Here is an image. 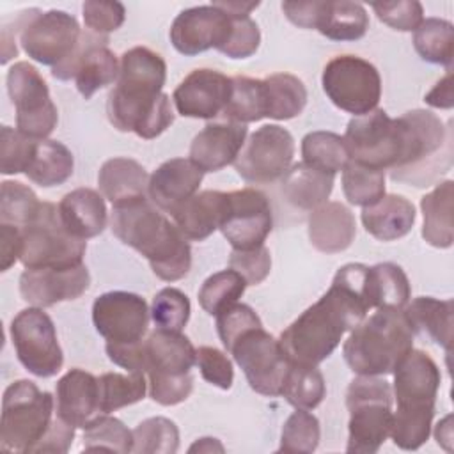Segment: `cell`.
<instances>
[{
	"instance_id": "cell-1",
	"label": "cell",
	"mask_w": 454,
	"mask_h": 454,
	"mask_svg": "<svg viewBox=\"0 0 454 454\" xmlns=\"http://www.w3.org/2000/svg\"><path fill=\"white\" fill-rule=\"evenodd\" d=\"M165 78L167 64L156 51L145 46L124 51L119 78L106 99L110 124L144 140L160 137L174 122L170 98L161 92Z\"/></svg>"
},
{
	"instance_id": "cell-2",
	"label": "cell",
	"mask_w": 454,
	"mask_h": 454,
	"mask_svg": "<svg viewBox=\"0 0 454 454\" xmlns=\"http://www.w3.org/2000/svg\"><path fill=\"white\" fill-rule=\"evenodd\" d=\"M110 229L121 243L135 248L149 261L158 278L176 282L188 275L192 266L190 243L149 197L114 206Z\"/></svg>"
},
{
	"instance_id": "cell-3",
	"label": "cell",
	"mask_w": 454,
	"mask_h": 454,
	"mask_svg": "<svg viewBox=\"0 0 454 454\" xmlns=\"http://www.w3.org/2000/svg\"><path fill=\"white\" fill-rule=\"evenodd\" d=\"M413 337L403 309H378L351 330L342 355L355 374L387 376L413 349Z\"/></svg>"
},
{
	"instance_id": "cell-4",
	"label": "cell",
	"mask_w": 454,
	"mask_h": 454,
	"mask_svg": "<svg viewBox=\"0 0 454 454\" xmlns=\"http://www.w3.org/2000/svg\"><path fill=\"white\" fill-rule=\"evenodd\" d=\"M348 452L374 454L390 436L392 427V387L380 376H362L351 380L346 390Z\"/></svg>"
},
{
	"instance_id": "cell-5",
	"label": "cell",
	"mask_w": 454,
	"mask_h": 454,
	"mask_svg": "<svg viewBox=\"0 0 454 454\" xmlns=\"http://www.w3.org/2000/svg\"><path fill=\"white\" fill-rule=\"evenodd\" d=\"M53 397L34 381L11 383L2 397L0 447L11 452H32L53 420Z\"/></svg>"
},
{
	"instance_id": "cell-6",
	"label": "cell",
	"mask_w": 454,
	"mask_h": 454,
	"mask_svg": "<svg viewBox=\"0 0 454 454\" xmlns=\"http://www.w3.org/2000/svg\"><path fill=\"white\" fill-rule=\"evenodd\" d=\"M20 231V262L23 268H69L83 262L87 241L78 239L66 231L59 215V206L41 202L34 220Z\"/></svg>"
},
{
	"instance_id": "cell-7",
	"label": "cell",
	"mask_w": 454,
	"mask_h": 454,
	"mask_svg": "<svg viewBox=\"0 0 454 454\" xmlns=\"http://www.w3.org/2000/svg\"><path fill=\"white\" fill-rule=\"evenodd\" d=\"M23 51L43 66L55 67L64 62L76 48L82 28L78 20L60 9H28L14 20Z\"/></svg>"
},
{
	"instance_id": "cell-8",
	"label": "cell",
	"mask_w": 454,
	"mask_h": 454,
	"mask_svg": "<svg viewBox=\"0 0 454 454\" xmlns=\"http://www.w3.org/2000/svg\"><path fill=\"white\" fill-rule=\"evenodd\" d=\"M321 85L328 99L340 110L360 117L378 108L381 99V78L378 69L356 55L332 59L321 74Z\"/></svg>"
},
{
	"instance_id": "cell-9",
	"label": "cell",
	"mask_w": 454,
	"mask_h": 454,
	"mask_svg": "<svg viewBox=\"0 0 454 454\" xmlns=\"http://www.w3.org/2000/svg\"><path fill=\"white\" fill-rule=\"evenodd\" d=\"M7 92L16 108V129L34 140H46L57 128L59 112L41 73L25 60L12 64Z\"/></svg>"
},
{
	"instance_id": "cell-10",
	"label": "cell",
	"mask_w": 454,
	"mask_h": 454,
	"mask_svg": "<svg viewBox=\"0 0 454 454\" xmlns=\"http://www.w3.org/2000/svg\"><path fill=\"white\" fill-rule=\"evenodd\" d=\"M20 364L37 378L55 376L64 364L51 317L41 307L20 310L9 326Z\"/></svg>"
},
{
	"instance_id": "cell-11",
	"label": "cell",
	"mask_w": 454,
	"mask_h": 454,
	"mask_svg": "<svg viewBox=\"0 0 454 454\" xmlns=\"http://www.w3.org/2000/svg\"><path fill=\"white\" fill-rule=\"evenodd\" d=\"M229 353L241 367L254 392L268 397L282 394L291 360L282 349L278 339L268 333L262 326L252 328L238 337Z\"/></svg>"
},
{
	"instance_id": "cell-12",
	"label": "cell",
	"mask_w": 454,
	"mask_h": 454,
	"mask_svg": "<svg viewBox=\"0 0 454 454\" xmlns=\"http://www.w3.org/2000/svg\"><path fill=\"white\" fill-rule=\"evenodd\" d=\"M293 158V135L278 124H264L248 137L232 165L243 181L266 184L280 179L291 167Z\"/></svg>"
},
{
	"instance_id": "cell-13",
	"label": "cell",
	"mask_w": 454,
	"mask_h": 454,
	"mask_svg": "<svg viewBox=\"0 0 454 454\" xmlns=\"http://www.w3.org/2000/svg\"><path fill=\"white\" fill-rule=\"evenodd\" d=\"M121 62L108 48V35H99L90 30L82 32L74 51L59 66L51 67V76L57 80L74 78L78 92L90 99L99 89L117 82Z\"/></svg>"
},
{
	"instance_id": "cell-14",
	"label": "cell",
	"mask_w": 454,
	"mask_h": 454,
	"mask_svg": "<svg viewBox=\"0 0 454 454\" xmlns=\"http://www.w3.org/2000/svg\"><path fill=\"white\" fill-rule=\"evenodd\" d=\"M218 229L234 250H252L264 245L273 229V211L268 197L255 188L227 192Z\"/></svg>"
},
{
	"instance_id": "cell-15",
	"label": "cell",
	"mask_w": 454,
	"mask_h": 454,
	"mask_svg": "<svg viewBox=\"0 0 454 454\" xmlns=\"http://www.w3.org/2000/svg\"><path fill=\"white\" fill-rule=\"evenodd\" d=\"M151 310L147 301L128 291H108L92 303L96 332L110 344H128L144 339L149 328Z\"/></svg>"
},
{
	"instance_id": "cell-16",
	"label": "cell",
	"mask_w": 454,
	"mask_h": 454,
	"mask_svg": "<svg viewBox=\"0 0 454 454\" xmlns=\"http://www.w3.org/2000/svg\"><path fill=\"white\" fill-rule=\"evenodd\" d=\"M232 28V18L215 7L197 5L181 11L170 25L172 46L186 57L199 55L209 48L222 50Z\"/></svg>"
},
{
	"instance_id": "cell-17",
	"label": "cell",
	"mask_w": 454,
	"mask_h": 454,
	"mask_svg": "<svg viewBox=\"0 0 454 454\" xmlns=\"http://www.w3.org/2000/svg\"><path fill=\"white\" fill-rule=\"evenodd\" d=\"M392 374L399 411H434L442 374L426 351L411 349Z\"/></svg>"
},
{
	"instance_id": "cell-18",
	"label": "cell",
	"mask_w": 454,
	"mask_h": 454,
	"mask_svg": "<svg viewBox=\"0 0 454 454\" xmlns=\"http://www.w3.org/2000/svg\"><path fill=\"white\" fill-rule=\"evenodd\" d=\"M232 78L216 69L192 71L174 90L172 101L179 115L192 119H215L231 99Z\"/></svg>"
},
{
	"instance_id": "cell-19",
	"label": "cell",
	"mask_w": 454,
	"mask_h": 454,
	"mask_svg": "<svg viewBox=\"0 0 454 454\" xmlns=\"http://www.w3.org/2000/svg\"><path fill=\"white\" fill-rule=\"evenodd\" d=\"M90 286V275L82 262L69 268H37L20 275V294L34 307H51L80 298Z\"/></svg>"
},
{
	"instance_id": "cell-20",
	"label": "cell",
	"mask_w": 454,
	"mask_h": 454,
	"mask_svg": "<svg viewBox=\"0 0 454 454\" xmlns=\"http://www.w3.org/2000/svg\"><path fill=\"white\" fill-rule=\"evenodd\" d=\"M247 135V124L209 122L192 140L188 160L202 172H218L236 161Z\"/></svg>"
},
{
	"instance_id": "cell-21",
	"label": "cell",
	"mask_w": 454,
	"mask_h": 454,
	"mask_svg": "<svg viewBox=\"0 0 454 454\" xmlns=\"http://www.w3.org/2000/svg\"><path fill=\"white\" fill-rule=\"evenodd\" d=\"M204 172L186 158L163 161L151 176L147 184L149 200L170 216L192 199L202 183Z\"/></svg>"
},
{
	"instance_id": "cell-22",
	"label": "cell",
	"mask_w": 454,
	"mask_h": 454,
	"mask_svg": "<svg viewBox=\"0 0 454 454\" xmlns=\"http://www.w3.org/2000/svg\"><path fill=\"white\" fill-rule=\"evenodd\" d=\"M197 349L181 332L156 328L144 339V369L149 378H174L192 372Z\"/></svg>"
},
{
	"instance_id": "cell-23",
	"label": "cell",
	"mask_w": 454,
	"mask_h": 454,
	"mask_svg": "<svg viewBox=\"0 0 454 454\" xmlns=\"http://www.w3.org/2000/svg\"><path fill=\"white\" fill-rule=\"evenodd\" d=\"M55 413L64 422L83 427L99 411L98 378L83 369L67 371L55 387Z\"/></svg>"
},
{
	"instance_id": "cell-24",
	"label": "cell",
	"mask_w": 454,
	"mask_h": 454,
	"mask_svg": "<svg viewBox=\"0 0 454 454\" xmlns=\"http://www.w3.org/2000/svg\"><path fill=\"white\" fill-rule=\"evenodd\" d=\"M309 239L323 254H339L349 248L356 234L353 213L342 202H325L309 215Z\"/></svg>"
},
{
	"instance_id": "cell-25",
	"label": "cell",
	"mask_w": 454,
	"mask_h": 454,
	"mask_svg": "<svg viewBox=\"0 0 454 454\" xmlns=\"http://www.w3.org/2000/svg\"><path fill=\"white\" fill-rule=\"evenodd\" d=\"M59 215L66 231L78 239L99 236L108 222L105 199L92 188H76L59 202Z\"/></svg>"
},
{
	"instance_id": "cell-26",
	"label": "cell",
	"mask_w": 454,
	"mask_h": 454,
	"mask_svg": "<svg viewBox=\"0 0 454 454\" xmlns=\"http://www.w3.org/2000/svg\"><path fill=\"white\" fill-rule=\"evenodd\" d=\"M149 176L145 168L133 158H110L98 174V186L112 206L126 204L147 197Z\"/></svg>"
},
{
	"instance_id": "cell-27",
	"label": "cell",
	"mask_w": 454,
	"mask_h": 454,
	"mask_svg": "<svg viewBox=\"0 0 454 454\" xmlns=\"http://www.w3.org/2000/svg\"><path fill=\"white\" fill-rule=\"evenodd\" d=\"M227 192L204 190L188 199L174 215V223L188 241H204L222 222Z\"/></svg>"
},
{
	"instance_id": "cell-28",
	"label": "cell",
	"mask_w": 454,
	"mask_h": 454,
	"mask_svg": "<svg viewBox=\"0 0 454 454\" xmlns=\"http://www.w3.org/2000/svg\"><path fill=\"white\" fill-rule=\"evenodd\" d=\"M415 218V206L397 193H385L376 204L364 207L360 216L365 231L380 241H394L406 236Z\"/></svg>"
},
{
	"instance_id": "cell-29",
	"label": "cell",
	"mask_w": 454,
	"mask_h": 454,
	"mask_svg": "<svg viewBox=\"0 0 454 454\" xmlns=\"http://www.w3.org/2000/svg\"><path fill=\"white\" fill-rule=\"evenodd\" d=\"M404 316L413 330L442 346L447 355L452 348V314L454 301L433 296H419L404 305Z\"/></svg>"
},
{
	"instance_id": "cell-30",
	"label": "cell",
	"mask_w": 454,
	"mask_h": 454,
	"mask_svg": "<svg viewBox=\"0 0 454 454\" xmlns=\"http://www.w3.org/2000/svg\"><path fill=\"white\" fill-rule=\"evenodd\" d=\"M280 179V192L293 207L314 211L328 202L335 176L312 168L301 161L291 165Z\"/></svg>"
},
{
	"instance_id": "cell-31",
	"label": "cell",
	"mask_w": 454,
	"mask_h": 454,
	"mask_svg": "<svg viewBox=\"0 0 454 454\" xmlns=\"http://www.w3.org/2000/svg\"><path fill=\"white\" fill-rule=\"evenodd\" d=\"M314 28L330 41H358L369 28V14L358 2L317 0Z\"/></svg>"
},
{
	"instance_id": "cell-32",
	"label": "cell",
	"mask_w": 454,
	"mask_h": 454,
	"mask_svg": "<svg viewBox=\"0 0 454 454\" xmlns=\"http://www.w3.org/2000/svg\"><path fill=\"white\" fill-rule=\"evenodd\" d=\"M452 200L454 183L445 179L420 199L422 238L434 248H449L454 241L452 231Z\"/></svg>"
},
{
	"instance_id": "cell-33",
	"label": "cell",
	"mask_w": 454,
	"mask_h": 454,
	"mask_svg": "<svg viewBox=\"0 0 454 454\" xmlns=\"http://www.w3.org/2000/svg\"><path fill=\"white\" fill-rule=\"evenodd\" d=\"M73 153L62 142L46 138L39 140L35 156L25 176L43 188H51L66 183L73 176Z\"/></svg>"
},
{
	"instance_id": "cell-34",
	"label": "cell",
	"mask_w": 454,
	"mask_h": 454,
	"mask_svg": "<svg viewBox=\"0 0 454 454\" xmlns=\"http://www.w3.org/2000/svg\"><path fill=\"white\" fill-rule=\"evenodd\" d=\"M264 82L266 117L289 121L300 115L307 105V89L303 82L289 73H273Z\"/></svg>"
},
{
	"instance_id": "cell-35",
	"label": "cell",
	"mask_w": 454,
	"mask_h": 454,
	"mask_svg": "<svg viewBox=\"0 0 454 454\" xmlns=\"http://www.w3.org/2000/svg\"><path fill=\"white\" fill-rule=\"evenodd\" d=\"M410 296V280L399 264L378 262L369 268V300L372 309H404Z\"/></svg>"
},
{
	"instance_id": "cell-36",
	"label": "cell",
	"mask_w": 454,
	"mask_h": 454,
	"mask_svg": "<svg viewBox=\"0 0 454 454\" xmlns=\"http://www.w3.org/2000/svg\"><path fill=\"white\" fill-rule=\"evenodd\" d=\"M147 381L142 372H105L98 378L99 413H112L145 397Z\"/></svg>"
},
{
	"instance_id": "cell-37",
	"label": "cell",
	"mask_w": 454,
	"mask_h": 454,
	"mask_svg": "<svg viewBox=\"0 0 454 454\" xmlns=\"http://www.w3.org/2000/svg\"><path fill=\"white\" fill-rule=\"evenodd\" d=\"M413 46L422 60L452 69L454 27L442 18H426L413 32Z\"/></svg>"
},
{
	"instance_id": "cell-38",
	"label": "cell",
	"mask_w": 454,
	"mask_h": 454,
	"mask_svg": "<svg viewBox=\"0 0 454 454\" xmlns=\"http://www.w3.org/2000/svg\"><path fill=\"white\" fill-rule=\"evenodd\" d=\"M223 117L229 122L248 124L266 117V94L264 82L248 76H232V92Z\"/></svg>"
},
{
	"instance_id": "cell-39",
	"label": "cell",
	"mask_w": 454,
	"mask_h": 454,
	"mask_svg": "<svg viewBox=\"0 0 454 454\" xmlns=\"http://www.w3.org/2000/svg\"><path fill=\"white\" fill-rule=\"evenodd\" d=\"M303 163L326 174H337L349 161L344 138L333 131H310L301 140Z\"/></svg>"
},
{
	"instance_id": "cell-40",
	"label": "cell",
	"mask_w": 454,
	"mask_h": 454,
	"mask_svg": "<svg viewBox=\"0 0 454 454\" xmlns=\"http://www.w3.org/2000/svg\"><path fill=\"white\" fill-rule=\"evenodd\" d=\"M325 394L326 385L317 365L291 362L280 394L291 406L296 410H314L325 399Z\"/></svg>"
},
{
	"instance_id": "cell-41",
	"label": "cell",
	"mask_w": 454,
	"mask_h": 454,
	"mask_svg": "<svg viewBox=\"0 0 454 454\" xmlns=\"http://www.w3.org/2000/svg\"><path fill=\"white\" fill-rule=\"evenodd\" d=\"M83 449L85 450H108V452H131L133 431L122 420L110 413H99L83 426Z\"/></svg>"
},
{
	"instance_id": "cell-42",
	"label": "cell",
	"mask_w": 454,
	"mask_h": 454,
	"mask_svg": "<svg viewBox=\"0 0 454 454\" xmlns=\"http://www.w3.org/2000/svg\"><path fill=\"white\" fill-rule=\"evenodd\" d=\"M342 192L349 204L369 207L385 195V172L349 160L342 168Z\"/></svg>"
},
{
	"instance_id": "cell-43",
	"label": "cell",
	"mask_w": 454,
	"mask_h": 454,
	"mask_svg": "<svg viewBox=\"0 0 454 454\" xmlns=\"http://www.w3.org/2000/svg\"><path fill=\"white\" fill-rule=\"evenodd\" d=\"M247 289L245 278L234 270H222L209 275L199 289V305L209 316L220 314L229 305L236 303Z\"/></svg>"
},
{
	"instance_id": "cell-44",
	"label": "cell",
	"mask_w": 454,
	"mask_h": 454,
	"mask_svg": "<svg viewBox=\"0 0 454 454\" xmlns=\"http://www.w3.org/2000/svg\"><path fill=\"white\" fill-rule=\"evenodd\" d=\"M179 449V429L167 417H151L133 429V450L138 454H174Z\"/></svg>"
},
{
	"instance_id": "cell-45",
	"label": "cell",
	"mask_w": 454,
	"mask_h": 454,
	"mask_svg": "<svg viewBox=\"0 0 454 454\" xmlns=\"http://www.w3.org/2000/svg\"><path fill=\"white\" fill-rule=\"evenodd\" d=\"M41 200L34 190L20 181H4L0 186V223L23 229L34 220Z\"/></svg>"
},
{
	"instance_id": "cell-46",
	"label": "cell",
	"mask_w": 454,
	"mask_h": 454,
	"mask_svg": "<svg viewBox=\"0 0 454 454\" xmlns=\"http://www.w3.org/2000/svg\"><path fill=\"white\" fill-rule=\"evenodd\" d=\"M319 420L309 410H296L282 426L278 452H314L319 445Z\"/></svg>"
},
{
	"instance_id": "cell-47",
	"label": "cell",
	"mask_w": 454,
	"mask_h": 454,
	"mask_svg": "<svg viewBox=\"0 0 454 454\" xmlns=\"http://www.w3.org/2000/svg\"><path fill=\"white\" fill-rule=\"evenodd\" d=\"M39 140H34L21 131L2 126L0 129V172L4 176L27 172L30 167Z\"/></svg>"
},
{
	"instance_id": "cell-48",
	"label": "cell",
	"mask_w": 454,
	"mask_h": 454,
	"mask_svg": "<svg viewBox=\"0 0 454 454\" xmlns=\"http://www.w3.org/2000/svg\"><path fill=\"white\" fill-rule=\"evenodd\" d=\"M192 305L188 296L176 287H163L151 303V319L158 328L181 332L190 319Z\"/></svg>"
},
{
	"instance_id": "cell-49",
	"label": "cell",
	"mask_w": 454,
	"mask_h": 454,
	"mask_svg": "<svg viewBox=\"0 0 454 454\" xmlns=\"http://www.w3.org/2000/svg\"><path fill=\"white\" fill-rule=\"evenodd\" d=\"M434 411H399L392 413L390 438L403 450H417L431 434Z\"/></svg>"
},
{
	"instance_id": "cell-50",
	"label": "cell",
	"mask_w": 454,
	"mask_h": 454,
	"mask_svg": "<svg viewBox=\"0 0 454 454\" xmlns=\"http://www.w3.org/2000/svg\"><path fill=\"white\" fill-rule=\"evenodd\" d=\"M215 317H216L218 337L227 351L236 342V339L241 337L245 332L262 326L261 317L255 314V310L250 305L238 303V301L223 309Z\"/></svg>"
},
{
	"instance_id": "cell-51",
	"label": "cell",
	"mask_w": 454,
	"mask_h": 454,
	"mask_svg": "<svg viewBox=\"0 0 454 454\" xmlns=\"http://www.w3.org/2000/svg\"><path fill=\"white\" fill-rule=\"evenodd\" d=\"M371 7L381 23L399 32H415V28L424 21V7L417 0L374 2Z\"/></svg>"
},
{
	"instance_id": "cell-52",
	"label": "cell",
	"mask_w": 454,
	"mask_h": 454,
	"mask_svg": "<svg viewBox=\"0 0 454 454\" xmlns=\"http://www.w3.org/2000/svg\"><path fill=\"white\" fill-rule=\"evenodd\" d=\"M229 268L238 271L247 286L261 284L271 271L270 248L261 245L252 250H234L229 255Z\"/></svg>"
},
{
	"instance_id": "cell-53",
	"label": "cell",
	"mask_w": 454,
	"mask_h": 454,
	"mask_svg": "<svg viewBox=\"0 0 454 454\" xmlns=\"http://www.w3.org/2000/svg\"><path fill=\"white\" fill-rule=\"evenodd\" d=\"M232 28L227 43L220 50L229 59H248L261 44V32L250 16H231Z\"/></svg>"
},
{
	"instance_id": "cell-54",
	"label": "cell",
	"mask_w": 454,
	"mask_h": 454,
	"mask_svg": "<svg viewBox=\"0 0 454 454\" xmlns=\"http://www.w3.org/2000/svg\"><path fill=\"white\" fill-rule=\"evenodd\" d=\"M82 12L87 28L99 35H108V32L121 28L126 18V9L121 2L87 0L82 5Z\"/></svg>"
},
{
	"instance_id": "cell-55",
	"label": "cell",
	"mask_w": 454,
	"mask_h": 454,
	"mask_svg": "<svg viewBox=\"0 0 454 454\" xmlns=\"http://www.w3.org/2000/svg\"><path fill=\"white\" fill-rule=\"evenodd\" d=\"M197 365L200 369V376L207 383L222 390H229L232 387L234 369L229 356L223 351L213 346H200L197 349Z\"/></svg>"
},
{
	"instance_id": "cell-56",
	"label": "cell",
	"mask_w": 454,
	"mask_h": 454,
	"mask_svg": "<svg viewBox=\"0 0 454 454\" xmlns=\"http://www.w3.org/2000/svg\"><path fill=\"white\" fill-rule=\"evenodd\" d=\"M149 397L161 406H174L186 401L193 390L192 372L174 378H149Z\"/></svg>"
},
{
	"instance_id": "cell-57",
	"label": "cell",
	"mask_w": 454,
	"mask_h": 454,
	"mask_svg": "<svg viewBox=\"0 0 454 454\" xmlns=\"http://www.w3.org/2000/svg\"><path fill=\"white\" fill-rule=\"evenodd\" d=\"M74 426L64 422L59 417H53L48 431L39 440V443L34 447L32 452H57L64 454L69 450L73 438H74Z\"/></svg>"
},
{
	"instance_id": "cell-58",
	"label": "cell",
	"mask_w": 454,
	"mask_h": 454,
	"mask_svg": "<svg viewBox=\"0 0 454 454\" xmlns=\"http://www.w3.org/2000/svg\"><path fill=\"white\" fill-rule=\"evenodd\" d=\"M105 351L108 358L126 369L128 372H142L145 374L144 365V339L138 342H128V344H110L106 342Z\"/></svg>"
},
{
	"instance_id": "cell-59",
	"label": "cell",
	"mask_w": 454,
	"mask_h": 454,
	"mask_svg": "<svg viewBox=\"0 0 454 454\" xmlns=\"http://www.w3.org/2000/svg\"><path fill=\"white\" fill-rule=\"evenodd\" d=\"M21 255V231L9 223H0V270L7 271Z\"/></svg>"
},
{
	"instance_id": "cell-60",
	"label": "cell",
	"mask_w": 454,
	"mask_h": 454,
	"mask_svg": "<svg viewBox=\"0 0 454 454\" xmlns=\"http://www.w3.org/2000/svg\"><path fill=\"white\" fill-rule=\"evenodd\" d=\"M424 101L433 108H443L449 110L454 106V96H452V69L447 71L443 78L436 82V85L424 96Z\"/></svg>"
},
{
	"instance_id": "cell-61",
	"label": "cell",
	"mask_w": 454,
	"mask_h": 454,
	"mask_svg": "<svg viewBox=\"0 0 454 454\" xmlns=\"http://www.w3.org/2000/svg\"><path fill=\"white\" fill-rule=\"evenodd\" d=\"M213 5L229 16H248L259 7V2H213Z\"/></svg>"
},
{
	"instance_id": "cell-62",
	"label": "cell",
	"mask_w": 454,
	"mask_h": 454,
	"mask_svg": "<svg viewBox=\"0 0 454 454\" xmlns=\"http://www.w3.org/2000/svg\"><path fill=\"white\" fill-rule=\"evenodd\" d=\"M450 420H452V417L450 415H447L443 420H440L438 424H436V429H434V438H436V442H438V445H442V447H445L447 450H450V440H452V426H450Z\"/></svg>"
},
{
	"instance_id": "cell-63",
	"label": "cell",
	"mask_w": 454,
	"mask_h": 454,
	"mask_svg": "<svg viewBox=\"0 0 454 454\" xmlns=\"http://www.w3.org/2000/svg\"><path fill=\"white\" fill-rule=\"evenodd\" d=\"M215 450L223 452L225 449H223V445H222L216 438H209V436L199 438V440L188 449V452H215Z\"/></svg>"
}]
</instances>
